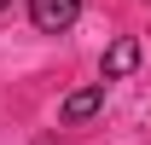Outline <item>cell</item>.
Wrapping results in <instances>:
<instances>
[{"label": "cell", "mask_w": 151, "mask_h": 145, "mask_svg": "<svg viewBox=\"0 0 151 145\" xmlns=\"http://www.w3.org/2000/svg\"><path fill=\"white\" fill-rule=\"evenodd\" d=\"M29 12H35V29L58 35V29H70V23H76L81 0H29Z\"/></svg>", "instance_id": "obj_1"}, {"label": "cell", "mask_w": 151, "mask_h": 145, "mask_svg": "<svg viewBox=\"0 0 151 145\" xmlns=\"http://www.w3.org/2000/svg\"><path fill=\"white\" fill-rule=\"evenodd\" d=\"M134 64H139V47H134V41H116L111 52H105V81H116V75H128Z\"/></svg>", "instance_id": "obj_3"}, {"label": "cell", "mask_w": 151, "mask_h": 145, "mask_svg": "<svg viewBox=\"0 0 151 145\" xmlns=\"http://www.w3.org/2000/svg\"><path fill=\"white\" fill-rule=\"evenodd\" d=\"M0 6H6V0H0Z\"/></svg>", "instance_id": "obj_4"}, {"label": "cell", "mask_w": 151, "mask_h": 145, "mask_svg": "<svg viewBox=\"0 0 151 145\" xmlns=\"http://www.w3.org/2000/svg\"><path fill=\"white\" fill-rule=\"evenodd\" d=\"M99 105H105V87H81V93H70V99H64V122H87Z\"/></svg>", "instance_id": "obj_2"}]
</instances>
